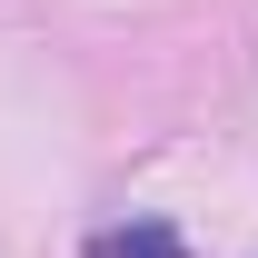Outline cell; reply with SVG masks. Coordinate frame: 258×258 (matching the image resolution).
Listing matches in <instances>:
<instances>
[{"mask_svg":"<svg viewBox=\"0 0 258 258\" xmlns=\"http://www.w3.org/2000/svg\"><path fill=\"white\" fill-rule=\"evenodd\" d=\"M90 258H189V248H179V228L129 219V228H99V238H90Z\"/></svg>","mask_w":258,"mask_h":258,"instance_id":"cell-1","label":"cell"}]
</instances>
